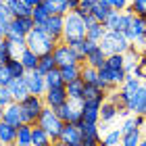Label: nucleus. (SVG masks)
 Segmentation results:
<instances>
[{
    "label": "nucleus",
    "mask_w": 146,
    "mask_h": 146,
    "mask_svg": "<svg viewBox=\"0 0 146 146\" xmlns=\"http://www.w3.org/2000/svg\"><path fill=\"white\" fill-rule=\"evenodd\" d=\"M102 4H109V6H113V0H100Z\"/></svg>",
    "instance_id": "55"
},
{
    "label": "nucleus",
    "mask_w": 146,
    "mask_h": 146,
    "mask_svg": "<svg viewBox=\"0 0 146 146\" xmlns=\"http://www.w3.org/2000/svg\"><path fill=\"white\" fill-rule=\"evenodd\" d=\"M4 4L9 6L13 17H31V13H34V9L27 6L23 0H4Z\"/></svg>",
    "instance_id": "19"
},
{
    "label": "nucleus",
    "mask_w": 146,
    "mask_h": 146,
    "mask_svg": "<svg viewBox=\"0 0 146 146\" xmlns=\"http://www.w3.org/2000/svg\"><path fill=\"white\" fill-rule=\"evenodd\" d=\"M56 67V61H54V56L52 54H42L40 56V63H38V71L42 73V75H46L48 71H52Z\"/></svg>",
    "instance_id": "38"
},
{
    "label": "nucleus",
    "mask_w": 146,
    "mask_h": 146,
    "mask_svg": "<svg viewBox=\"0 0 146 146\" xmlns=\"http://www.w3.org/2000/svg\"><path fill=\"white\" fill-rule=\"evenodd\" d=\"M58 142H63L65 146L79 144V142H82V131H79V125H75V123H65Z\"/></svg>",
    "instance_id": "15"
},
{
    "label": "nucleus",
    "mask_w": 146,
    "mask_h": 146,
    "mask_svg": "<svg viewBox=\"0 0 146 146\" xmlns=\"http://www.w3.org/2000/svg\"><path fill=\"white\" fill-rule=\"evenodd\" d=\"M38 125H40V127H44L50 134L52 142H56L58 138H61V131L65 127V123L61 121V117L56 115V111L52 109V107H44L42 115L38 117Z\"/></svg>",
    "instance_id": "4"
},
{
    "label": "nucleus",
    "mask_w": 146,
    "mask_h": 146,
    "mask_svg": "<svg viewBox=\"0 0 146 146\" xmlns=\"http://www.w3.org/2000/svg\"><path fill=\"white\" fill-rule=\"evenodd\" d=\"M131 46L134 44L127 40V36L123 31H117V29H107V34L100 40V48L107 54H125Z\"/></svg>",
    "instance_id": "2"
},
{
    "label": "nucleus",
    "mask_w": 146,
    "mask_h": 146,
    "mask_svg": "<svg viewBox=\"0 0 146 146\" xmlns=\"http://www.w3.org/2000/svg\"><path fill=\"white\" fill-rule=\"evenodd\" d=\"M19 58H21V63L25 65V69H27V71H36V69H38V63H40V56L36 54V52H34V50H29V48H25V50L21 52V56H19Z\"/></svg>",
    "instance_id": "30"
},
{
    "label": "nucleus",
    "mask_w": 146,
    "mask_h": 146,
    "mask_svg": "<svg viewBox=\"0 0 146 146\" xmlns=\"http://www.w3.org/2000/svg\"><path fill=\"white\" fill-rule=\"evenodd\" d=\"M138 129V123H136V115H129V117H125V121L121 125V131L123 134H127V131H134Z\"/></svg>",
    "instance_id": "44"
},
{
    "label": "nucleus",
    "mask_w": 146,
    "mask_h": 146,
    "mask_svg": "<svg viewBox=\"0 0 146 146\" xmlns=\"http://www.w3.org/2000/svg\"><path fill=\"white\" fill-rule=\"evenodd\" d=\"M104 65L111 69H123V54H109Z\"/></svg>",
    "instance_id": "43"
},
{
    "label": "nucleus",
    "mask_w": 146,
    "mask_h": 146,
    "mask_svg": "<svg viewBox=\"0 0 146 146\" xmlns=\"http://www.w3.org/2000/svg\"><path fill=\"white\" fill-rule=\"evenodd\" d=\"M50 146H65V144H63V142H58V140H56V142H52Z\"/></svg>",
    "instance_id": "56"
},
{
    "label": "nucleus",
    "mask_w": 146,
    "mask_h": 146,
    "mask_svg": "<svg viewBox=\"0 0 146 146\" xmlns=\"http://www.w3.org/2000/svg\"><path fill=\"white\" fill-rule=\"evenodd\" d=\"M84 23H86V27H92V25L96 23L94 15H92V13H90V15H86V17H84Z\"/></svg>",
    "instance_id": "51"
},
{
    "label": "nucleus",
    "mask_w": 146,
    "mask_h": 146,
    "mask_svg": "<svg viewBox=\"0 0 146 146\" xmlns=\"http://www.w3.org/2000/svg\"><path fill=\"white\" fill-rule=\"evenodd\" d=\"M111 11H113V6L102 4L100 0H96V2L92 4V9H90V13L94 15V19H96L98 23H104V21H107V17L111 15Z\"/></svg>",
    "instance_id": "27"
},
{
    "label": "nucleus",
    "mask_w": 146,
    "mask_h": 146,
    "mask_svg": "<svg viewBox=\"0 0 146 146\" xmlns=\"http://www.w3.org/2000/svg\"><path fill=\"white\" fill-rule=\"evenodd\" d=\"M21 104V111H23V121L29 123V125H36L38 123V117L42 115V111L46 107L44 98L42 96H36V94H29L27 98H25Z\"/></svg>",
    "instance_id": "5"
},
{
    "label": "nucleus",
    "mask_w": 146,
    "mask_h": 146,
    "mask_svg": "<svg viewBox=\"0 0 146 146\" xmlns=\"http://www.w3.org/2000/svg\"><path fill=\"white\" fill-rule=\"evenodd\" d=\"M140 146H146V138H142V142H140Z\"/></svg>",
    "instance_id": "57"
},
{
    "label": "nucleus",
    "mask_w": 146,
    "mask_h": 146,
    "mask_svg": "<svg viewBox=\"0 0 146 146\" xmlns=\"http://www.w3.org/2000/svg\"><path fill=\"white\" fill-rule=\"evenodd\" d=\"M13 146H15V144H13Z\"/></svg>",
    "instance_id": "62"
},
{
    "label": "nucleus",
    "mask_w": 146,
    "mask_h": 146,
    "mask_svg": "<svg viewBox=\"0 0 146 146\" xmlns=\"http://www.w3.org/2000/svg\"><path fill=\"white\" fill-rule=\"evenodd\" d=\"M31 140H34V146H50L52 144L50 134L44 127H40L38 123L34 125V129H31Z\"/></svg>",
    "instance_id": "25"
},
{
    "label": "nucleus",
    "mask_w": 146,
    "mask_h": 146,
    "mask_svg": "<svg viewBox=\"0 0 146 146\" xmlns=\"http://www.w3.org/2000/svg\"><path fill=\"white\" fill-rule=\"evenodd\" d=\"M44 79H46V88H63L65 86V79H63V73H61V69L58 67H54L52 71H48L44 75Z\"/></svg>",
    "instance_id": "28"
},
{
    "label": "nucleus",
    "mask_w": 146,
    "mask_h": 146,
    "mask_svg": "<svg viewBox=\"0 0 146 146\" xmlns=\"http://www.w3.org/2000/svg\"><path fill=\"white\" fill-rule=\"evenodd\" d=\"M131 0H113V9L115 11H127Z\"/></svg>",
    "instance_id": "47"
},
{
    "label": "nucleus",
    "mask_w": 146,
    "mask_h": 146,
    "mask_svg": "<svg viewBox=\"0 0 146 146\" xmlns=\"http://www.w3.org/2000/svg\"><path fill=\"white\" fill-rule=\"evenodd\" d=\"M117 115H119L117 104H115V102H111L109 98H107V100L102 102V107H100V123H111Z\"/></svg>",
    "instance_id": "26"
},
{
    "label": "nucleus",
    "mask_w": 146,
    "mask_h": 146,
    "mask_svg": "<svg viewBox=\"0 0 146 146\" xmlns=\"http://www.w3.org/2000/svg\"><path fill=\"white\" fill-rule=\"evenodd\" d=\"M82 121L100 123V109H98V107H88V104H84V109H82Z\"/></svg>",
    "instance_id": "32"
},
{
    "label": "nucleus",
    "mask_w": 146,
    "mask_h": 146,
    "mask_svg": "<svg viewBox=\"0 0 146 146\" xmlns=\"http://www.w3.org/2000/svg\"><path fill=\"white\" fill-rule=\"evenodd\" d=\"M140 58H142V52L136 50V46H131V48L123 54V69H125L127 75H136V69H138Z\"/></svg>",
    "instance_id": "17"
},
{
    "label": "nucleus",
    "mask_w": 146,
    "mask_h": 146,
    "mask_svg": "<svg viewBox=\"0 0 146 146\" xmlns=\"http://www.w3.org/2000/svg\"><path fill=\"white\" fill-rule=\"evenodd\" d=\"M25 82H27V88H29V94H36V96H44L46 94V79L44 75L40 73L38 69L36 71H27L25 73Z\"/></svg>",
    "instance_id": "9"
},
{
    "label": "nucleus",
    "mask_w": 146,
    "mask_h": 146,
    "mask_svg": "<svg viewBox=\"0 0 146 146\" xmlns=\"http://www.w3.org/2000/svg\"><path fill=\"white\" fill-rule=\"evenodd\" d=\"M9 23H11V21H2V19H0V36H4V38H6V31H9Z\"/></svg>",
    "instance_id": "50"
},
{
    "label": "nucleus",
    "mask_w": 146,
    "mask_h": 146,
    "mask_svg": "<svg viewBox=\"0 0 146 146\" xmlns=\"http://www.w3.org/2000/svg\"><path fill=\"white\" fill-rule=\"evenodd\" d=\"M86 23L84 19L77 15V13H67L65 15V31H63V42L73 44L77 40H84L86 38Z\"/></svg>",
    "instance_id": "3"
},
{
    "label": "nucleus",
    "mask_w": 146,
    "mask_h": 146,
    "mask_svg": "<svg viewBox=\"0 0 146 146\" xmlns=\"http://www.w3.org/2000/svg\"><path fill=\"white\" fill-rule=\"evenodd\" d=\"M13 82V73H11V69L6 67H0V86H9Z\"/></svg>",
    "instance_id": "45"
},
{
    "label": "nucleus",
    "mask_w": 146,
    "mask_h": 146,
    "mask_svg": "<svg viewBox=\"0 0 146 146\" xmlns=\"http://www.w3.org/2000/svg\"><path fill=\"white\" fill-rule=\"evenodd\" d=\"M11 102H15V100H13V94H11L9 86H0V109L9 107Z\"/></svg>",
    "instance_id": "40"
},
{
    "label": "nucleus",
    "mask_w": 146,
    "mask_h": 146,
    "mask_svg": "<svg viewBox=\"0 0 146 146\" xmlns=\"http://www.w3.org/2000/svg\"><path fill=\"white\" fill-rule=\"evenodd\" d=\"M52 56H54L56 61V67H67V65H82L84 61L79 58V54L75 50L71 48L67 42H58L54 52H52Z\"/></svg>",
    "instance_id": "7"
},
{
    "label": "nucleus",
    "mask_w": 146,
    "mask_h": 146,
    "mask_svg": "<svg viewBox=\"0 0 146 146\" xmlns=\"http://www.w3.org/2000/svg\"><path fill=\"white\" fill-rule=\"evenodd\" d=\"M102 146H121V144H102Z\"/></svg>",
    "instance_id": "58"
},
{
    "label": "nucleus",
    "mask_w": 146,
    "mask_h": 146,
    "mask_svg": "<svg viewBox=\"0 0 146 146\" xmlns=\"http://www.w3.org/2000/svg\"><path fill=\"white\" fill-rule=\"evenodd\" d=\"M31 129L34 125L29 123H21L17 127V140H15V146H34V140H31Z\"/></svg>",
    "instance_id": "21"
},
{
    "label": "nucleus",
    "mask_w": 146,
    "mask_h": 146,
    "mask_svg": "<svg viewBox=\"0 0 146 146\" xmlns=\"http://www.w3.org/2000/svg\"><path fill=\"white\" fill-rule=\"evenodd\" d=\"M9 90H11L15 102H23L29 96V88H27V82H25V75L23 77H13V82L9 84Z\"/></svg>",
    "instance_id": "13"
},
{
    "label": "nucleus",
    "mask_w": 146,
    "mask_h": 146,
    "mask_svg": "<svg viewBox=\"0 0 146 146\" xmlns=\"http://www.w3.org/2000/svg\"><path fill=\"white\" fill-rule=\"evenodd\" d=\"M142 86H144V82H142L140 77H136V75H127V77H125V82L119 86V96H121L123 100H125V104H127V98L134 94V92H138V90L142 88Z\"/></svg>",
    "instance_id": "14"
},
{
    "label": "nucleus",
    "mask_w": 146,
    "mask_h": 146,
    "mask_svg": "<svg viewBox=\"0 0 146 146\" xmlns=\"http://www.w3.org/2000/svg\"><path fill=\"white\" fill-rule=\"evenodd\" d=\"M6 67L11 69L13 77H23L25 73H27V69H25V65L21 63V58H11V61L6 63Z\"/></svg>",
    "instance_id": "39"
},
{
    "label": "nucleus",
    "mask_w": 146,
    "mask_h": 146,
    "mask_svg": "<svg viewBox=\"0 0 146 146\" xmlns=\"http://www.w3.org/2000/svg\"><path fill=\"white\" fill-rule=\"evenodd\" d=\"M34 27H36L34 17H13L11 23H9V31L11 34H19V36H25V38H27V34Z\"/></svg>",
    "instance_id": "10"
},
{
    "label": "nucleus",
    "mask_w": 146,
    "mask_h": 146,
    "mask_svg": "<svg viewBox=\"0 0 146 146\" xmlns=\"http://www.w3.org/2000/svg\"><path fill=\"white\" fill-rule=\"evenodd\" d=\"M71 146H84V144H82V142H79V144H71Z\"/></svg>",
    "instance_id": "60"
},
{
    "label": "nucleus",
    "mask_w": 146,
    "mask_h": 146,
    "mask_svg": "<svg viewBox=\"0 0 146 146\" xmlns=\"http://www.w3.org/2000/svg\"><path fill=\"white\" fill-rule=\"evenodd\" d=\"M0 2H4V0H0Z\"/></svg>",
    "instance_id": "61"
},
{
    "label": "nucleus",
    "mask_w": 146,
    "mask_h": 146,
    "mask_svg": "<svg viewBox=\"0 0 146 146\" xmlns=\"http://www.w3.org/2000/svg\"><path fill=\"white\" fill-rule=\"evenodd\" d=\"M58 69L63 73L65 84H69V82H73V79H77L82 75V65H67V67H58Z\"/></svg>",
    "instance_id": "33"
},
{
    "label": "nucleus",
    "mask_w": 146,
    "mask_h": 146,
    "mask_svg": "<svg viewBox=\"0 0 146 146\" xmlns=\"http://www.w3.org/2000/svg\"><path fill=\"white\" fill-rule=\"evenodd\" d=\"M136 77H140L146 82V52H142V58L138 63V69H136Z\"/></svg>",
    "instance_id": "46"
},
{
    "label": "nucleus",
    "mask_w": 146,
    "mask_h": 146,
    "mask_svg": "<svg viewBox=\"0 0 146 146\" xmlns=\"http://www.w3.org/2000/svg\"><path fill=\"white\" fill-rule=\"evenodd\" d=\"M140 142H142V131H140V127L134 129V131L123 134V138H121V146H140Z\"/></svg>",
    "instance_id": "37"
},
{
    "label": "nucleus",
    "mask_w": 146,
    "mask_h": 146,
    "mask_svg": "<svg viewBox=\"0 0 146 146\" xmlns=\"http://www.w3.org/2000/svg\"><path fill=\"white\" fill-rule=\"evenodd\" d=\"M82 109H84V100H67L65 104H61L56 111V115L61 117L63 123H79L82 121Z\"/></svg>",
    "instance_id": "6"
},
{
    "label": "nucleus",
    "mask_w": 146,
    "mask_h": 146,
    "mask_svg": "<svg viewBox=\"0 0 146 146\" xmlns=\"http://www.w3.org/2000/svg\"><path fill=\"white\" fill-rule=\"evenodd\" d=\"M79 131H82V140H96L102 142L100 136V123H88V121H79Z\"/></svg>",
    "instance_id": "18"
},
{
    "label": "nucleus",
    "mask_w": 146,
    "mask_h": 146,
    "mask_svg": "<svg viewBox=\"0 0 146 146\" xmlns=\"http://www.w3.org/2000/svg\"><path fill=\"white\" fill-rule=\"evenodd\" d=\"M9 61H11V56L6 54V50H0V67H4Z\"/></svg>",
    "instance_id": "49"
},
{
    "label": "nucleus",
    "mask_w": 146,
    "mask_h": 146,
    "mask_svg": "<svg viewBox=\"0 0 146 146\" xmlns=\"http://www.w3.org/2000/svg\"><path fill=\"white\" fill-rule=\"evenodd\" d=\"M104 34H107V27H104V23H98V21L92 25V27L86 29V38L92 40V42H98V44H100V40H102Z\"/></svg>",
    "instance_id": "31"
},
{
    "label": "nucleus",
    "mask_w": 146,
    "mask_h": 146,
    "mask_svg": "<svg viewBox=\"0 0 146 146\" xmlns=\"http://www.w3.org/2000/svg\"><path fill=\"white\" fill-rule=\"evenodd\" d=\"M94 2H96V0H82V4L88 6V9H92V4H94Z\"/></svg>",
    "instance_id": "54"
},
{
    "label": "nucleus",
    "mask_w": 146,
    "mask_h": 146,
    "mask_svg": "<svg viewBox=\"0 0 146 146\" xmlns=\"http://www.w3.org/2000/svg\"><path fill=\"white\" fill-rule=\"evenodd\" d=\"M15 140H17V125H11L2 119L0 121V142L4 146H13Z\"/></svg>",
    "instance_id": "20"
},
{
    "label": "nucleus",
    "mask_w": 146,
    "mask_h": 146,
    "mask_svg": "<svg viewBox=\"0 0 146 146\" xmlns=\"http://www.w3.org/2000/svg\"><path fill=\"white\" fill-rule=\"evenodd\" d=\"M79 6H82V0H67V9H69V13H75Z\"/></svg>",
    "instance_id": "48"
},
{
    "label": "nucleus",
    "mask_w": 146,
    "mask_h": 146,
    "mask_svg": "<svg viewBox=\"0 0 146 146\" xmlns=\"http://www.w3.org/2000/svg\"><path fill=\"white\" fill-rule=\"evenodd\" d=\"M44 98V102H46V107H52V109H58L61 104H65L69 100V96H67V88H50V90H46V94L42 96Z\"/></svg>",
    "instance_id": "12"
},
{
    "label": "nucleus",
    "mask_w": 146,
    "mask_h": 146,
    "mask_svg": "<svg viewBox=\"0 0 146 146\" xmlns=\"http://www.w3.org/2000/svg\"><path fill=\"white\" fill-rule=\"evenodd\" d=\"M42 27L48 31V34L56 40V42H63V31H65V15H50L48 21H46Z\"/></svg>",
    "instance_id": "11"
},
{
    "label": "nucleus",
    "mask_w": 146,
    "mask_h": 146,
    "mask_svg": "<svg viewBox=\"0 0 146 146\" xmlns=\"http://www.w3.org/2000/svg\"><path fill=\"white\" fill-rule=\"evenodd\" d=\"M125 36H127V40L134 46H146V17L134 15L131 25H129V29L125 31Z\"/></svg>",
    "instance_id": "8"
},
{
    "label": "nucleus",
    "mask_w": 146,
    "mask_h": 146,
    "mask_svg": "<svg viewBox=\"0 0 146 146\" xmlns=\"http://www.w3.org/2000/svg\"><path fill=\"white\" fill-rule=\"evenodd\" d=\"M44 6L48 9L50 15H67L69 9H67V0H42Z\"/></svg>",
    "instance_id": "29"
},
{
    "label": "nucleus",
    "mask_w": 146,
    "mask_h": 146,
    "mask_svg": "<svg viewBox=\"0 0 146 146\" xmlns=\"http://www.w3.org/2000/svg\"><path fill=\"white\" fill-rule=\"evenodd\" d=\"M31 17H34V21H36V25L38 27H42V25L48 21V17H50V13H48V9L44 6V2H40L36 9H34V13H31Z\"/></svg>",
    "instance_id": "36"
},
{
    "label": "nucleus",
    "mask_w": 146,
    "mask_h": 146,
    "mask_svg": "<svg viewBox=\"0 0 146 146\" xmlns=\"http://www.w3.org/2000/svg\"><path fill=\"white\" fill-rule=\"evenodd\" d=\"M107 56H109V54L100 48V44H98L96 48L92 50L88 56H86V63L92 65V67H96V69H102V67H104V63H107Z\"/></svg>",
    "instance_id": "23"
},
{
    "label": "nucleus",
    "mask_w": 146,
    "mask_h": 146,
    "mask_svg": "<svg viewBox=\"0 0 146 146\" xmlns=\"http://www.w3.org/2000/svg\"><path fill=\"white\" fill-rule=\"evenodd\" d=\"M25 44H27V48L34 50L38 56H42V54H52L58 42L44 27H38L36 25V27L27 34V38H25Z\"/></svg>",
    "instance_id": "1"
},
{
    "label": "nucleus",
    "mask_w": 146,
    "mask_h": 146,
    "mask_svg": "<svg viewBox=\"0 0 146 146\" xmlns=\"http://www.w3.org/2000/svg\"><path fill=\"white\" fill-rule=\"evenodd\" d=\"M65 88H67V96H69V100H82V96H84V88H86V82H84L82 77H77V79H73V82L65 84Z\"/></svg>",
    "instance_id": "22"
},
{
    "label": "nucleus",
    "mask_w": 146,
    "mask_h": 146,
    "mask_svg": "<svg viewBox=\"0 0 146 146\" xmlns=\"http://www.w3.org/2000/svg\"><path fill=\"white\" fill-rule=\"evenodd\" d=\"M119 19H121V11H115V9H113L111 15L107 17V21H104V27H107V29H117Z\"/></svg>",
    "instance_id": "41"
},
{
    "label": "nucleus",
    "mask_w": 146,
    "mask_h": 146,
    "mask_svg": "<svg viewBox=\"0 0 146 146\" xmlns=\"http://www.w3.org/2000/svg\"><path fill=\"white\" fill-rule=\"evenodd\" d=\"M84 146H100V142H96V140H82Z\"/></svg>",
    "instance_id": "53"
},
{
    "label": "nucleus",
    "mask_w": 146,
    "mask_h": 146,
    "mask_svg": "<svg viewBox=\"0 0 146 146\" xmlns=\"http://www.w3.org/2000/svg\"><path fill=\"white\" fill-rule=\"evenodd\" d=\"M2 119L6 123H11V125H21V123H25L23 121V111H21V104L19 102H11L9 107H4V111H2Z\"/></svg>",
    "instance_id": "16"
},
{
    "label": "nucleus",
    "mask_w": 146,
    "mask_h": 146,
    "mask_svg": "<svg viewBox=\"0 0 146 146\" xmlns=\"http://www.w3.org/2000/svg\"><path fill=\"white\" fill-rule=\"evenodd\" d=\"M136 123H138V127H142V125L146 123V117L144 115H136Z\"/></svg>",
    "instance_id": "52"
},
{
    "label": "nucleus",
    "mask_w": 146,
    "mask_h": 146,
    "mask_svg": "<svg viewBox=\"0 0 146 146\" xmlns=\"http://www.w3.org/2000/svg\"><path fill=\"white\" fill-rule=\"evenodd\" d=\"M129 11L134 13V15L146 17V0H131L129 2Z\"/></svg>",
    "instance_id": "42"
},
{
    "label": "nucleus",
    "mask_w": 146,
    "mask_h": 146,
    "mask_svg": "<svg viewBox=\"0 0 146 146\" xmlns=\"http://www.w3.org/2000/svg\"><path fill=\"white\" fill-rule=\"evenodd\" d=\"M121 138H123L121 127L107 129V131L102 134V142H100V146H102V144H121Z\"/></svg>",
    "instance_id": "34"
},
{
    "label": "nucleus",
    "mask_w": 146,
    "mask_h": 146,
    "mask_svg": "<svg viewBox=\"0 0 146 146\" xmlns=\"http://www.w3.org/2000/svg\"><path fill=\"white\" fill-rule=\"evenodd\" d=\"M79 77H82L86 84H96L98 82V69L88 65V63H82V75Z\"/></svg>",
    "instance_id": "35"
},
{
    "label": "nucleus",
    "mask_w": 146,
    "mask_h": 146,
    "mask_svg": "<svg viewBox=\"0 0 146 146\" xmlns=\"http://www.w3.org/2000/svg\"><path fill=\"white\" fill-rule=\"evenodd\" d=\"M2 111H4V109H0V121H2Z\"/></svg>",
    "instance_id": "59"
},
{
    "label": "nucleus",
    "mask_w": 146,
    "mask_h": 146,
    "mask_svg": "<svg viewBox=\"0 0 146 146\" xmlns=\"http://www.w3.org/2000/svg\"><path fill=\"white\" fill-rule=\"evenodd\" d=\"M82 100H107V92L100 90L96 84H86V88H84V96H82Z\"/></svg>",
    "instance_id": "24"
}]
</instances>
